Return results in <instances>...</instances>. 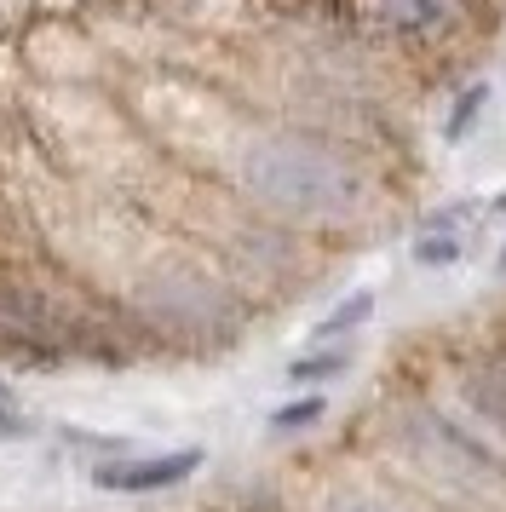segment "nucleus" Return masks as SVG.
Here are the masks:
<instances>
[{
	"label": "nucleus",
	"instance_id": "obj_1",
	"mask_svg": "<svg viewBox=\"0 0 506 512\" xmlns=\"http://www.w3.org/2000/svg\"><path fill=\"white\" fill-rule=\"evenodd\" d=\"M242 190L276 219L322 225L363 202V173L334 144L305 133H271L242 156Z\"/></svg>",
	"mask_w": 506,
	"mask_h": 512
},
{
	"label": "nucleus",
	"instance_id": "obj_2",
	"mask_svg": "<svg viewBox=\"0 0 506 512\" xmlns=\"http://www.w3.org/2000/svg\"><path fill=\"white\" fill-rule=\"evenodd\" d=\"M144 300H150L161 328H179V334H213V328L230 323V294L213 277H202L196 265L161 271V277L144 288Z\"/></svg>",
	"mask_w": 506,
	"mask_h": 512
},
{
	"label": "nucleus",
	"instance_id": "obj_3",
	"mask_svg": "<svg viewBox=\"0 0 506 512\" xmlns=\"http://www.w3.org/2000/svg\"><path fill=\"white\" fill-rule=\"evenodd\" d=\"M207 455L190 443V449H161V455H133V449H121V455H104V461L92 466V484L110 489V495H156V489H173L184 484Z\"/></svg>",
	"mask_w": 506,
	"mask_h": 512
},
{
	"label": "nucleus",
	"instance_id": "obj_4",
	"mask_svg": "<svg viewBox=\"0 0 506 512\" xmlns=\"http://www.w3.org/2000/svg\"><path fill=\"white\" fill-rule=\"evenodd\" d=\"M466 397H472V409H478L489 426L506 432V351H489V357H478V363L466 369Z\"/></svg>",
	"mask_w": 506,
	"mask_h": 512
},
{
	"label": "nucleus",
	"instance_id": "obj_5",
	"mask_svg": "<svg viewBox=\"0 0 506 512\" xmlns=\"http://www.w3.org/2000/svg\"><path fill=\"white\" fill-rule=\"evenodd\" d=\"M380 18L409 35H432L455 18V0H380Z\"/></svg>",
	"mask_w": 506,
	"mask_h": 512
},
{
	"label": "nucleus",
	"instance_id": "obj_6",
	"mask_svg": "<svg viewBox=\"0 0 506 512\" xmlns=\"http://www.w3.org/2000/svg\"><path fill=\"white\" fill-rule=\"evenodd\" d=\"M368 311H374V294H351V300H340L317 328H311V340H322V346H328V340H340L345 328H357V323L368 317Z\"/></svg>",
	"mask_w": 506,
	"mask_h": 512
},
{
	"label": "nucleus",
	"instance_id": "obj_7",
	"mask_svg": "<svg viewBox=\"0 0 506 512\" xmlns=\"http://www.w3.org/2000/svg\"><path fill=\"white\" fill-rule=\"evenodd\" d=\"M345 363H351V351H311V357H294L288 363V380L294 386H317V380H334V374H345Z\"/></svg>",
	"mask_w": 506,
	"mask_h": 512
},
{
	"label": "nucleus",
	"instance_id": "obj_8",
	"mask_svg": "<svg viewBox=\"0 0 506 512\" xmlns=\"http://www.w3.org/2000/svg\"><path fill=\"white\" fill-rule=\"evenodd\" d=\"M483 104H489V87H466V93L455 98V110H449V121H443V139L449 144H460L466 139V133H472V127H478V116H483Z\"/></svg>",
	"mask_w": 506,
	"mask_h": 512
},
{
	"label": "nucleus",
	"instance_id": "obj_9",
	"mask_svg": "<svg viewBox=\"0 0 506 512\" xmlns=\"http://www.w3.org/2000/svg\"><path fill=\"white\" fill-rule=\"evenodd\" d=\"M35 438H41V420L23 415L18 397H6L0 403V443H35Z\"/></svg>",
	"mask_w": 506,
	"mask_h": 512
},
{
	"label": "nucleus",
	"instance_id": "obj_10",
	"mask_svg": "<svg viewBox=\"0 0 506 512\" xmlns=\"http://www.w3.org/2000/svg\"><path fill=\"white\" fill-rule=\"evenodd\" d=\"M322 420V397H299V403H282L271 415V432H305Z\"/></svg>",
	"mask_w": 506,
	"mask_h": 512
},
{
	"label": "nucleus",
	"instance_id": "obj_11",
	"mask_svg": "<svg viewBox=\"0 0 506 512\" xmlns=\"http://www.w3.org/2000/svg\"><path fill=\"white\" fill-rule=\"evenodd\" d=\"M340 512H403V507H391V501H380V495H351Z\"/></svg>",
	"mask_w": 506,
	"mask_h": 512
},
{
	"label": "nucleus",
	"instance_id": "obj_12",
	"mask_svg": "<svg viewBox=\"0 0 506 512\" xmlns=\"http://www.w3.org/2000/svg\"><path fill=\"white\" fill-rule=\"evenodd\" d=\"M489 208H495V213H501V219H506V190H501V196H495V202H489Z\"/></svg>",
	"mask_w": 506,
	"mask_h": 512
},
{
	"label": "nucleus",
	"instance_id": "obj_13",
	"mask_svg": "<svg viewBox=\"0 0 506 512\" xmlns=\"http://www.w3.org/2000/svg\"><path fill=\"white\" fill-rule=\"evenodd\" d=\"M6 397H12V386H0V403H6Z\"/></svg>",
	"mask_w": 506,
	"mask_h": 512
},
{
	"label": "nucleus",
	"instance_id": "obj_14",
	"mask_svg": "<svg viewBox=\"0 0 506 512\" xmlns=\"http://www.w3.org/2000/svg\"><path fill=\"white\" fill-rule=\"evenodd\" d=\"M501 271H506V248H501Z\"/></svg>",
	"mask_w": 506,
	"mask_h": 512
}]
</instances>
